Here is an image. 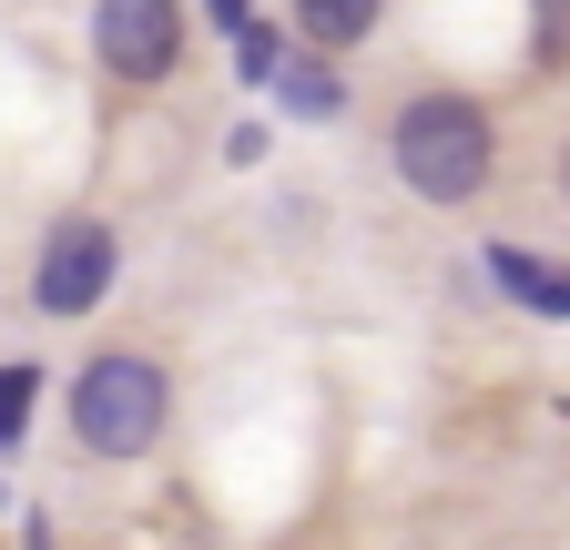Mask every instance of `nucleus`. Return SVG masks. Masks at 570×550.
Segmentation results:
<instances>
[{
	"label": "nucleus",
	"instance_id": "obj_5",
	"mask_svg": "<svg viewBox=\"0 0 570 550\" xmlns=\"http://www.w3.org/2000/svg\"><path fill=\"white\" fill-rule=\"evenodd\" d=\"M275 92H285V112H306V122L346 112V72H326V61H275Z\"/></svg>",
	"mask_w": 570,
	"mask_h": 550
},
{
	"label": "nucleus",
	"instance_id": "obj_11",
	"mask_svg": "<svg viewBox=\"0 0 570 550\" xmlns=\"http://www.w3.org/2000/svg\"><path fill=\"white\" fill-rule=\"evenodd\" d=\"M204 11H214V21H225V31H235V21H255V0H204Z\"/></svg>",
	"mask_w": 570,
	"mask_h": 550
},
{
	"label": "nucleus",
	"instance_id": "obj_6",
	"mask_svg": "<svg viewBox=\"0 0 570 550\" xmlns=\"http://www.w3.org/2000/svg\"><path fill=\"white\" fill-rule=\"evenodd\" d=\"M296 31H306L316 51H346V41L377 31V0H296Z\"/></svg>",
	"mask_w": 570,
	"mask_h": 550
},
{
	"label": "nucleus",
	"instance_id": "obj_10",
	"mask_svg": "<svg viewBox=\"0 0 570 550\" xmlns=\"http://www.w3.org/2000/svg\"><path fill=\"white\" fill-rule=\"evenodd\" d=\"M530 21H540V61L560 72L570 61V0H530Z\"/></svg>",
	"mask_w": 570,
	"mask_h": 550
},
{
	"label": "nucleus",
	"instance_id": "obj_9",
	"mask_svg": "<svg viewBox=\"0 0 570 550\" xmlns=\"http://www.w3.org/2000/svg\"><path fill=\"white\" fill-rule=\"evenodd\" d=\"M235 82H275V21H235Z\"/></svg>",
	"mask_w": 570,
	"mask_h": 550
},
{
	"label": "nucleus",
	"instance_id": "obj_4",
	"mask_svg": "<svg viewBox=\"0 0 570 550\" xmlns=\"http://www.w3.org/2000/svg\"><path fill=\"white\" fill-rule=\"evenodd\" d=\"M92 51L112 61L122 82H164L184 61V11H174V0H102V11H92Z\"/></svg>",
	"mask_w": 570,
	"mask_h": 550
},
{
	"label": "nucleus",
	"instance_id": "obj_3",
	"mask_svg": "<svg viewBox=\"0 0 570 550\" xmlns=\"http://www.w3.org/2000/svg\"><path fill=\"white\" fill-rule=\"evenodd\" d=\"M112 225L102 215H71V225H51V245H41V275H31V306L41 316H82V306H102L112 296Z\"/></svg>",
	"mask_w": 570,
	"mask_h": 550
},
{
	"label": "nucleus",
	"instance_id": "obj_2",
	"mask_svg": "<svg viewBox=\"0 0 570 550\" xmlns=\"http://www.w3.org/2000/svg\"><path fill=\"white\" fill-rule=\"evenodd\" d=\"M164 419H174V387L132 347H112V357H92L82 377H71V439H82L92 459H142L164 439Z\"/></svg>",
	"mask_w": 570,
	"mask_h": 550
},
{
	"label": "nucleus",
	"instance_id": "obj_7",
	"mask_svg": "<svg viewBox=\"0 0 570 550\" xmlns=\"http://www.w3.org/2000/svg\"><path fill=\"white\" fill-rule=\"evenodd\" d=\"M489 275H499V286H510L520 306H540V316H570V275H550V265H530L520 245H499V255H489Z\"/></svg>",
	"mask_w": 570,
	"mask_h": 550
},
{
	"label": "nucleus",
	"instance_id": "obj_1",
	"mask_svg": "<svg viewBox=\"0 0 570 550\" xmlns=\"http://www.w3.org/2000/svg\"><path fill=\"white\" fill-rule=\"evenodd\" d=\"M489 164H499L489 102H469V92H417V102L397 112V174H407V194L469 204V194L489 184Z\"/></svg>",
	"mask_w": 570,
	"mask_h": 550
},
{
	"label": "nucleus",
	"instance_id": "obj_8",
	"mask_svg": "<svg viewBox=\"0 0 570 550\" xmlns=\"http://www.w3.org/2000/svg\"><path fill=\"white\" fill-rule=\"evenodd\" d=\"M31 387H41V367H21V357L0 367V449H11V439L31 429Z\"/></svg>",
	"mask_w": 570,
	"mask_h": 550
}]
</instances>
